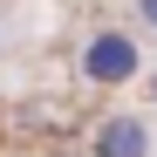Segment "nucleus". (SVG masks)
I'll list each match as a JSON object with an SVG mask.
<instances>
[{
    "label": "nucleus",
    "instance_id": "4",
    "mask_svg": "<svg viewBox=\"0 0 157 157\" xmlns=\"http://www.w3.org/2000/svg\"><path fill=\"white\" fill-rule=\"evenodd\" d=\"M144 89H150V102H157V62H150V68H144Z\"/></svg>",
    "mask_w": 157,
    "mask_h": 157
},
{
    "label": "nucleus",
    "instance_id": "2",
    "mask_svg": "<svg viewBox=\"0 0 157 157\" xmlns=\"http://www.w3.org/2000/svg\"><path fill=\"white\" fill-rule=\"evenodd\" d=\"M89 150H96V157H150L157 137H150V123H144L137 109H116V116H102V123H96Z\"/></svg>",
    "mask_w": 157,
    "mask_h": 157
},
{
    "label": "nucleus",
    "instance_id": "1",
    "mask_svg": "<svg viewBox=\"0 0 157 157\" xmlns=\"http://www.w3.org/2000/svg\"><path fill=\"white\" fill-rule=\"evenodd\" d=\"M75 68H82L96 89H130L150 62H144L137 28H116V21H102V28H89V34H82V55H75Z\"/></svg>",
    "mask_w": 157,
    "mask_h": 157
},
{
    "label": "nucleus",
    "instance_id": "3",
    "mask_svg": "<svg viewBox=\"0 0 157 157\" xmlns=\"http://www.w3.org/2000/svg\"><path fill=\"white\" fill-rule=\"evenodd\" d=\"M130 14H137V21H144V28L157 34V0H130Z\"/></svg>",
    "mask_w": 157,
    "mask_h": 157
}]
</instances>
